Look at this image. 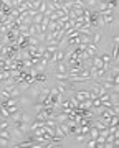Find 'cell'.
I'll list each match as a JSON object with an SVG mask.
<instances>
[{"mask_svg": "<svg viewBox=\"0 0 119 148\" xmlns=\"http://www.w3.org/2000/svg\"><path fill=\"white\" fill-rule=\"evenodd\" d=\"M73 95H75L80 102L88 101V99H89V90L88 89H75L73 90Z\"/></svg>", "mask_w": 119, "mask_h": 148, "instance_id": "3", "label": "cell"}, {"mask_svg": "<svg viewBox=\"0 0 119 148\" xmlns=\"http://www.w3.org/2000/svg\"><path fill=\"white\" fill-rule=\"evenodd\" d=\"M46 10H48V2L46 0H42V3H40V7H38V13H46Z\"/></svg>", "mask_w": 119, "mask_h": 148, "instance_id": "5", "label": "cell"}, {"mask_svg": "<svg viewBox=\"0 0 119 148\" xmlns=\"http://www.w3.org/2000/svg\"><path fill=\"white\" fill-rule=\"evenodd\" d=\"M50 73H59V74H68V64L65 61H58L51 66V71Z\"/></svg>", "mask_w": 119, "mask_h": 148, "instance_id": "2", "label": "cell"}, {"mask_svg": "<svg viewBox=\"0 0 119 148\" xmlns=\"http://www.w3.org/2000/svg\"><path fill=\"white\" fill-rule=\"evenodd\" d=\"M98 82L101 84L104 90H109V92H119V84H114L108 79H98Z\"/></svg>", "mask_w": 119, "mask_h": 148, "instance_id": "1", "label": "cell"}, {"mask_svg": "<svg viewBox=\"0 0 119 148\" xmlns=\"http://www.w3.org/2000/svg\"><path fill=\"white\" fill-rule=\"evenodd\" d=\"M109 102H111V106H119L118 92H109Z\"/></svg>", "mask_w": 119, "mask_h": 148, "instance_id": "4", "label": "cell"}]
</instances>
